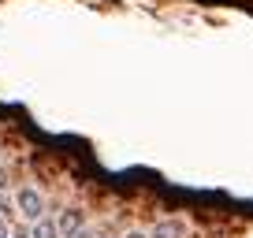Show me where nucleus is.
Instances as JSON below:
<instances>
[{"instance_id":"nucleus-1","label":"nucleus","mask_w":253,"mask_h":238,"mask_svg":"<svg viewBox=\"0 0 253 238\" xmlns=\"http://www.w3.org/2000/svg\"><path fill=\"white\" fill-rule=\"evenodd\" d=\"M15 205H19V212H23L26 220H34V223H38L41 216H45V198H41V194L34 190V186H23V190H19Z\"/></svg>"},{"instance_id":"nucleus-2","label":"nucleus","mask_w":253,"mask_h":238,"mask_svg":"<svg viewBox=\"0 0 253 238\" xmlns=\"http://www.w3.org/2000/svg\"><path fill=\"white\" fill-rule=\"evenodd\" d=\"M56 227H60V238H75L82 231V216L75 212V208H67V212L56 216Z\"/></svg>"},{"instance_id":"nucleus-3","label":"nucleus","mask_w":253,"mask_h":238,"mask_svg":"<svg viewBox=\"0 0 253 238\" xmlns=\"http://www.w3.org/2000/svg\"><path fill=\"white\" fill-rule=\"evenodd\" d=\"M149 238H186V227H182V220H160Z\"/></svg>"},{"instance_id":"nucleus-4","label":"nucleus","mask_w":253,"mask_h":238,"mask_svg":"<svg viewBox=\"0 0 253 238\" xmlns=\"http://www.w3.org/2000/svg\"><path fill=\"white\" fill-rule=\"evenodd\" d=\"M30 238H60V227H56V220L41 216V220L30 227Z\"/></svg>"},{"instance_id":"nucleus-5","label":"nucleus","mask_w":253,"mask_h":238,"mask_svg":"<svg viewBox=\"0 0 253 238\" xmlns=\"http://www.w3.org/2000/svg\"><path fill=\"white\" fill-rule=\"evenodd\" d=\"M4 190H8V175H4V167H0V198H4Z\"/></svg>"},{"instance_id":"nucleus-6","label":"nucleus","mask_w":253,"mask_h":238,"mask_svg":"<svg viewBox=\"0 0 253 238\" xmlns=\"http://www.w3.org/2000/svg\"><path fill=\"white\" fill-rule=\"evenodd\" d=\"M123 238H149V235H142V231H126Z\"/></svg>"},{"instance_id":"nucleus-7","label":"nucleus","mask_w":253,"mask_h":238,"mask_svg":"<svg viewBox=\"0 0 253 238\" xmlns=\"http://www.w3.org/2000/svg\"><path fill=\"white\" fill-rule=\"evenodd\" d=\"M75 238H93V235H89V231H86V227H82V231H79V235H75Z\"/></svg>"},{"instance_id":"nucleus-8","label":"nucleus","mask_w":253,"mask_h":238,"mask_svg":"<svg viewBox=\"0 0 253 238\" xmlns=\"http://www.w3.org/2000/svg\"><path fill=\"white\" fill-rule=\"evenodd\" d=\"M0 238H8V227H4V223H0Z\"/></svg>"},{"instance_id":"nucleus-9","label":"nucleus","mask_w":253,"mask_h":238,"mask_svg":"<svg viewBox=\"0 0 253 238\" xmlns=\"http://www.w3.org/2000/svg\"><path fill=\"white\" fill-rule=\"evenodd\" d=\"M4 212H8V205H4V198H0V216H4Z\"/></svg>"}]
</instances>
